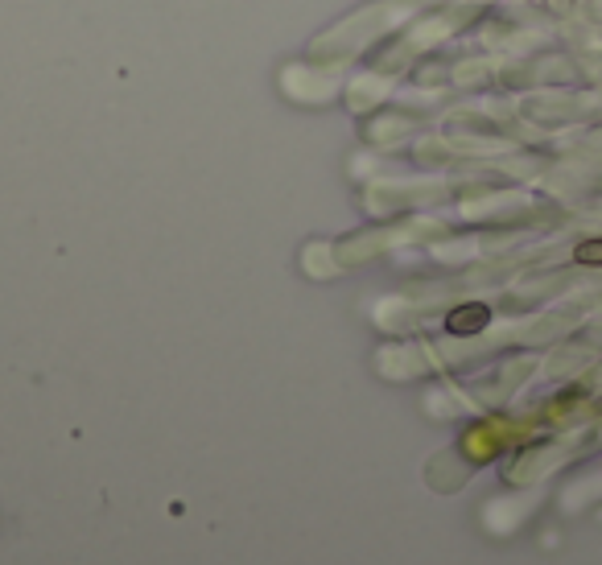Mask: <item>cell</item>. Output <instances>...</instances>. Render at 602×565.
Returning a JSON list of instances; mask_svg holds the SVG:
<instances>
[{"instance_id": "obj_2", "label": "cell", "mask_w": 602, "mask_h": 565, "mask_svg": "<svg viewBox=\"0 0 602 565\" xmlns=\"http://www.w3.org/2000/svg\"><path fill=\"white\" fill-rule=\"evenodd\" d=\"M578 260H586V264H602V240L582 244V248H578Z\"/></svg>"}, {"instance_id": "obj_1", "label": "cell", "mask_w": 602, "mask_h": 565, "mask_svg": "<svg viewBox=\"0 0 602 565\" xmlns=\"http://www.w3.org/2000/svg\"><path fill=\"white\" fill-rule=\"evenodd\" d=\"M483 322H487V310H483V306H466V310H454V314H450V330H454V335L479 330Z\"/></svg>"}]
</instances>
